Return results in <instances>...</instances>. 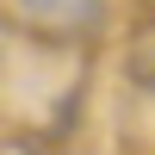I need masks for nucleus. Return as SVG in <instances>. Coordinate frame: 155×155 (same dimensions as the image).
Segmentation results:
<instances>
[{
  "label": "nucleus",
  "mask_w": 155,
  "mask_h": 155,
  "mask_svg": "<svg viewBox=\"0 0 155 155\" xmlns=\"http://www.w3.org/2000/svg\"><path fill=\"white\" fill-rule=\"evenodd\" d=\"M12 6L44 31H74V25H87L99 12V0H12Z\"/></svg>",
  "instance_id": "obj_1"
}]
</instances>
